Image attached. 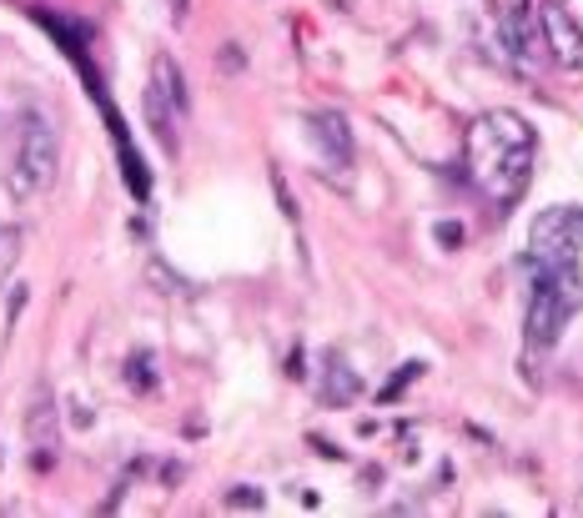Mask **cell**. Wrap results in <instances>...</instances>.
Instances as JSON below:
<instances>
[{"label": "cell", "instance_id": "1", "mask_svg": "<svg viewBox=\"0 0 583 518\" xmlns=\"http://www.w3.org/2000/svg\"><path fill=\"white\" fill-rule=\"evenodd\" d=\"M534 126L518 111H489L468 131V177L493 207L508 212L534 177Z\"/></svg>", "mask_w": 583, "mask_h": 518}, {"label": "cell", "instance_id": "2", "mask_svg": "<svg viewBox=\"0 0 583 518\" xmlns=\"http://www.w3.org/2000/svg\"><path fill=\"white\" fill-rule=\"evenodd\" d=\"M583 307V272L579 262L563 267H543L534 283V302H528V348H553L573 312Z\"/></svg>", "mask_w": 583, "mask_h": 518}, {"label": "cell", "instance_id": "3", "mask_svg": "<svg viewBox=\"0 0 583 518\" xmlns=\"http://www.w3.org/2000/svg\"><path fill=\"white\" fill-rule=\"evenodd\" d=\"M56 172H60V136L41 111L21 121V136H15V172H11V187L21 197L31 191H51L56 187Z\"/></svg>", "mask_w": 583, "mask_h": 518}, {"label": "cell", "instance_id": "4", "mask_svg": "<svg viewBox=\"0 0 583 518\" xmlns=\"http://www.w3.org/2000/svg\"><path fill=\"white\" fill-rule=\"evenodd\" d=\"M583 252V207H548L534 222V262L538 267H563Z\"/></svg>", "mask_w": 583, "mask_h": 518}, {"label": "cell", "instance_id": "5", "mask_svg": "<svg viewBox=\"0 0 583 518\" xmlns=\"http://www.w3.org/2000/svg\"><path fill=\"white\" fill-rule=\"evenodd\" d=\"M538 31H543V51L559 60L563 71L583 66V25L569 15L563 0H538Z\"/></svg>", "mask_w": 583, "mask_h": 518}, {"label": "cell", "instance_id": "6", "mask_svg": "<svg viewBox=\"0 0 583 518\" xmlns=\"http://www.w3.org/2000/svg\"><path fill=\"white\" fill-rule=\"evenodd\" d=\"M25 433H31V448H36V463L51 469L60 448V408L51 403V388L31 393V408H25Z\"/></svg>", "mask_w": 583, "mask_h": 518}, {"label": "cell", "instance_id": "7", "mask_svg": "<svg viewBox=\"0 0 583 518\" xmlns=\"http://www.w3.org/2000/svg\"><path fill=\"white\" fill-rule=\"evenodd\" d=\"M312 136H317L327 166H352V126L343 111H317L312 117Z\"/></svg>", "mask_w": 583, "mask_h": 518}, {"label": "cell", "instance_id": "8", "mask_svg": "<svg viewBox=\"0 0 583 518\" xmlns=\"http://www.w3.org/2000/svg\"><path fill=\"white\" fill-rule=\"evenodd\" d=\"M142 107H146V126H152V136L161 142V152H177V126H181V111L171 107L167 96L156 91V86H146V96H142Z\"/></svg>", "mask_w": 583, "mask_h": 518}, {"label": "cell", "instance_id": "9", "mask_svg": "<svg viewBox=\"0 0 583 518\" xmlns=\"http://www.w3.org/2000/svg\"><path fill=\"white\" fill-rule=\"evenodd\" d=\"M152 86H156L161 96H167V101L181 111V117H187V81H181V66L167 56V51H161V56L152 60Z\"/></svg>", "mask_w": 583, "mask_h": 518}, {"label": "cell", "instance_id": "10", "mask_svg": "<svg viewBox=\"0 0 583 518\" xmlns=\"http://www.w3.org/2000/svg\"><path fill=\"white\" fill-rule=\"evenodd\" d=\"M358 393H362V377L352 373V367H337V363H333V373H327V388H322V398H327V403L337 408V403H352Z\"/></svg>", "mask_w": 583, "mask_h": 518}, {"label": "cell", "instance_id": "11", "mask_svg": "<svg viewBox=\"0 0 583 518\" xmlns=\"http://www.w3.org/2000/svg\"><path fill=\"white\" fill-rule=\"evenodd\" d=\"M21 247H25L21 227H0V287H5V277H11V267H15V262H21Z\"/></svg>", "mask_w": 583, "mask_h": 518}, {"label": "cell", "instance_id": "12", "mask_svg": "<svg viewBox=\"0 0 583 518\" xmlns=\"http://www.w3.org/2000/svg\"><path fill=\"white\" fill-rule=\"evenodd\" d=\"M146 277L156 283V293H187V283H181L177 272H167V262H161V257L146 262Z\"/></svg>", "mask_w": 583, "mask_h": 518}, {"label": "cell", "instance_id": "13", "mask_svg": "<svg viewBox=\"0 0 583 518\" xmlns=\"http://www.w3.org/2000/svg\"><path fill=\"white\" fill-rule=\"evenodd\" d=\"M226 504H232V508H262V488H247V483H242V488L226 494Z\"/></svg>", "mask_w": 583, "mask_h": 518}, {"label": "cell", "instance_id": "14", "mask_svg": "<svg viewBox=\"0 0 583 518\" xmlns=\"http://www.w3.org/2000/svg\"><path fill=\"white\" fill-rule=\"evenodd\" d=\"M146 367H152V357H132V383L136 388H152V373H146Z\"/></svg>", "mask_w": 583, "mask_h": 518}, {"label": "cell", "instance_id": "15", "mask_svg": "<svg viewBox=\"0 0 583 518\" xmlns=\"http://www.w3.org/2000/svg\"><path fill=\"white\" fill-rule=\"evenodd\" d=\"M463 227H458V222H438V242H448V247H458V242H463Z\"/></svg>", "mask_w": 583, "mask_h": 518}, {"label": "cell", "instance_id": "16", "mask_svg": "<svg viewBox=\"0 0 583 518\" xmlns=\"http://www.w3.org/2000/svg\"><path fill=\"white\" fill-rule=\"evenodd\" d=\"M187 11H191V0H171V21H187Z\"/></svg>", "mask_w": 583, "mask_h": 518}]
</instances>
